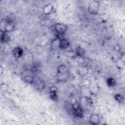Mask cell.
Returning <instances> with one entry per match:
<instances>
[{
	"label": "cell",
	"mask_w": 125,
	"mask_h": 125,
	"mask_svg": "<svg viewBox=\"0 0 125 125\" xmlns=\"http://www.w3.org/2000/svg\"><path fill=\"white\" fill-rule=\"evenodd\" d=\"M54 29L56 33V38L59 39L64 37V35L67 30V26L62 23H57L54 25Z\"/></svg>",
	"instance_id": "cell-1"
},
{
	"label": "cell",
	"mask_w": 125,
	"mask_h": 125,
	"mask_svg": "<svg viewBox=\"0 0 125 125\" xmlns=\"http://www.w3.org/2000/svg\"><path fill=\"white\" fill-rule=\"evenodd\" d=\"M72 114L74 117L78 118H82L83 117V109L82 106L79 104H75L72 107Z\"/></svg>",
	"instance_id": "cell-2"
},
{
	"label": "cell",
	"mask_w": 125,
	"mask_h": 125,
	"mask_svg": "<svg viewBox=\"0 0 125 125\" xmlns=\"http://www.w3.org/2000/svg\"><path fill=\"white\" fill-rule=\"evenodd\" d=\"M69 74V70L67 66L63 64H62L59 65L57 67V74L61 78L62 76H63L64 78H66V77ZM60 78L59 79H60Z\"/></svg>",
	"instance_id": "cell-3"
},
{
	"label": "cell",
	"mask_w": 125,
	"mask_h": 125,
	"mask_svg": "<svg viewBox=\"0 0 125 125\" xmlns=\"http://www.w3.org/2000/svg\"><path fill=\"white\" fill-rule=\"evenodd\" d=\"M33 84H34L35 88L39 91L43 90L45 87V83L44 81L41 78L35 79Z\"/></svg>",
	"instance_id": "cell-4"
},
{
	"label": "cell",
	"mask_w": 125,
	"mask_h": 125,
	"mask_svg": "<svg viewBox=\"0 0 125 125\" xmlns=\"http://www.w3.org/2000/svg\"><path fill=\"white\" fill-rule=\"evenodd\" d=\"M4 29L1 31H5L6 32H9L13 30L15 28V24L12 20L9 19H6L3 21Z\"/></svg>",
	"instance_id": "cell-5"
},
{
	"label": "cell",
	"mask_w": 125,
	"mask_h": 125,
	"mask_svg": "<svg viewBox=\"0 0 125 125\" xmlns=\"http://www.w3.org/2000/svg\"><path fill=\"white\" fill-rule=\"evenodd\" d=\"M100 6V2L97 0H93L89 3L88 7V11L92 14L97 13Z\"/></svg>",
	"instance_id": "cell-6"
},
{
	"label": "cell",
	"mask_w": 125,
	"mask_h": 125,
	"mask_svg": "<svg viewBox=\"0 0 125 125\" xmlns=\"http://www.w3.org/2000/svg\"><path fill=\"white\" fill-rule=\"evenodd\" d=\"M101 119L99 115L93 113L91 114L88 119L89 123L92 125H97L100 123Z\"/></svg>",
	"instance_id": "cell-7"
},
{
	"label": "cell",
	"mask_w": 125,
	"mask_h": 125,
	"mask_svg": "<svg viewBox=\"0 0 125 125\" xmlns=\"http://www.w3.org/2000/svg\"><path fill=\"white\" fill-rule=\"evenodd\" d=\"M70 45V42L66 38L63 37L59 39V49H66Z\"/></svg>",
	"instance_id": "cell-8"
},
{
	"label": "cell",
	"mask_w": 125,
	"mask_h": 125,
	"mask_svg": "<svg viewBox=\"0 0 125 125\" xmlns=\"http://www.w3.org/2000/svg\"><path fill=\"white\" fill-rule=\"evenodd\" d=\"M13 56L16 58H19L21 57L23 54V50L22 48L20 46L15 47L12 50Z\"/></svg>",
	"instance_id": "cell-9"
},
{
	"label": "cell",
	"mask_w": 125,
	"mask_h": 125,
	"mask_svg": "<svg viewBox=\"0 0 125 125\" xmlns=\"http://www.w3.org/2000/svg\"><path fill=\"white\" fill-rule=\"evenodd\" d=\"M50 98L54 101H57L58 96L57 94V88L55 86H51L49 88V90Z\"/></svg>",
	"instance_id": "cell-10"
},
{
	"label": "cell",
	"mask_w": 125,
	"mask_h": 125,
	"mask_svg": "<svg viewBox=\"0 0 125 125\" xmlns=\"http://www.w3.org/2000/svg\"><path fill=\"white\" fill-rule=\"evenodd\" d=\"M31 73L23 75V76L22 77L23 81L28 84H33L35 80L34 76L33 74H31Z\"/></svg>",
	"instance_id": "cell-11"
},
{
	"label": "cell",
	"mask_w": 125,
	"mask_h": 125,
	"mask_svg": "<svg viewBox=\"0 0 125 125\" xmlns=\"http://www.w3.org/2000/svg\"><path fill=\"white\" fill-rule=\"evenodd\" d=\"M50 46V49L53 51H56L59 49V39L56 38L52 40Z\"/></svg>",
	"instance_id": "cell-12"
},
{
	"label": "cell",
	"mask_w": 125,
	"mask_h": 125,
	"mask_svg": "<svg viewBox=\"0 0 125 125\" xmlns=\"http://www.w3.org/2000/svg\"><path fill=\"white\" fill-rule=\"evenodd\" d=\"M10 39L9 37L7 34V32L5 31H1L0 35V42L2 43L7 42Z\"/></svg>",
	"instance_id": "cell-13"
},
{
	"label": "cell",
	"mask_w": 125,
	"mask_h": 125,
	"mask_svg": "<svg viewBox=\"0 0 125 125\" xmlns=\"http://www.w3.org/2000/svg\"><path fill=\"white\" fill-rule=\"evenodd\" d=\"M76 54L78 57L83 58L85 55V50L81 46H77L76 49Z\"/></svg>",
	"instance_id": "cell-14"
},
{
	"label": "cell",
	"mask_w": 125,
	"mask_h": 125,
	"mask_svg": "<svg viewBox=\"0 0 125 125\" xmlns=\"http://www.w3.org/2000/svg\"><path fill=\"white\" fill-rule=\"evenodd\" d=\"M106 84L110 87H114L116 85V81L112 77H109L106 79Z\"/></svg>",
	"instance_id": "cell-15"
},
{
	"label": "cell",
	"mask_w": 125,
	"mask_h": 125,
	"mask_svg": "<svg viewBox=\"0 0 125 125\" xmlns=\"http://www.w3.org/2000/svg\"><path fill=\"white\" fill-rule=\"evenodd\" d=\"M114 99L115 100L119 103L120 104H122L124 103V97L120 94L118 93V94H116L114 96Z\"/></svg>",
	"instance_id": "cell-16"
},
{
	"label": "cell",
	"mask_w": 125,
	"mask_h": 125,
	"mask_svg": "<svg viewBox=\"0 0 125 125\" xmlns=\"http://www.w3.org/2000/svg\"><path fill=\"white\" fill-rule=\"evenodd\" d=\"M52 9H53V7L52 6V5H48L44 8V12L46 14H48L49 13H50V12L52 11Z\"/></svg>",
	"instance_id": "cell-17"
}]
</instances>
